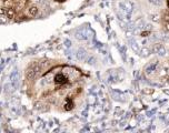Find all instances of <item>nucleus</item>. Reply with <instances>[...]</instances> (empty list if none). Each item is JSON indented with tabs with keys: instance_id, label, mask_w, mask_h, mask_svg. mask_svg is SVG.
Returning <instances> with one entry per match:
<instances>
[{
	"instance_id": "nucleus-8",
	"label": "nucleus",
	"mask_w": 169,
	"mask_h": 133,
	"mask_svg": "<svg viewBox=\"0 0 169 133\" xmlns=\"http://www.w3.org/2000/svg\"><path fill=\"white\" fill-rule=\"evenodd\" d=\"M6 11H7V8H0V16H5L6 15Z\"/></svg>"
},
{
	"instance_id": "nucleus-11",
	"label": "nucleus",
	"mask_w": 169,
	"mask_h": 133,
	"mask_svg": "<svg viewBox=\"0 0 169 133\" xmlns=\"http://www.w3.org/2000/svg\"><path fill=\"white\" fill-rule=\"evenodd\" d=\"M3 1H7V0H3Z\"/></svg>"
},
{
	"instance_id": "nucleus-3",
	"label": "nucleus",
	"mask_w": 169,
	"mask_h": 133,
	"mask_svg": "<svg viewBox=\"0 0 169 133\" xmlns=\"http://www.w3.org/2000/svg\"><path fill=\"white\" fill-rule=\"evenodd\" d=\"M28 15L30 17H36L38 15V7L36 6H31L28 8Z\"/></svg>"
},
{
	"instance_id": "nucleus-6",
	"label": "nucleus",
	"mask_w": 169,
	"mask_h": 133,
	"mask_svg": "<svg viewBox=\"0 0 169 133\" xmlns=\"http://www.w3.org/2000/svg\"><path fill=\"white\" fill-rule=\"evenodd\" d=\"M77 57L79 60H85L86 59V52L83 51V50H79L77 53Z\"/></svg>"
},
{
	"instance_id": "nucleus-5",
	"label": "nucleus",
	"mask_w": 169,
	"mask_h": 133,
	"mask_svg": "<svg viewBox=\"0 0 169 133\" xmlns=\"http://www.w3.org/2000/svg\"><path fill=\"white\" fill-rule=\"evenodd\" d=\"M6 17L8 18V19H12V18L14 17V8H7Z\"/></svg>"
},
{
	"instance_id": "nucleus-7",
	"label": "nucleus",
	"mask_w": 169,
	"mask_h": 133,
	"mask_svg": "<svg viewBox=\"0 0 169 133\" xmlns=\"http://www.w3.org/2000/svg\"><path fill=\"white\" fill-rule=\"evenodd\" d=\"M163 23H165V27L169 30V12H167L163 17Z\"/></svg>"
},
{
	"instance_id": "nucleus-1",
	"label": "nucleus",
	"mask_w": 169,
	"mask_h": 133,
	"mask_svg": "<svg viewBox=\"0 0 169 133\" xmlns=\"http://www.w3.org/2000/svg\"><path fill=\"white\" fill-rule=\"evenodd\" d=\"M40 70H41V66L38 62L31 63L26 70L27 79H28V80H34V79H36V77H37V75L39 74V72H40Z\"/></svg>"
},
{
	"instance_id": "nucleus-10",
	"label": "nucleus",
	"mask_w": 169,
	"mask_h": 133,
	"mask_svg": "<svg viewBox=\"0 0 169 133\" xmlns=\"http://www.w3.org/2000/svg\"><path fill=\"white\" fill-rule=\"evenodd\" d=\"M34 1H40V0H34Z\"/></svg>"
},
{
	"instance_id": "nucleus-4",
	"label": "nucleus",
	"mask_w": 169,
	"mask_h": 133,
	"mask_svg": "<svg viewBox=\"0 0 169 133\" xmlns=\"http://www.w3.org/2000/svg\"><path fill=\"white\" fill-rule=\"evenodd\" d=\"M63 107H65V110H66V111H70V110H71L72 108H74V102H72L71 99H67V102L65 103Z\"/></svg>"
},
{
	"instance_id": "nucleus-2",
	"label": "nucleus",
	"mask_w": 169,
	"mask_h": 133,
	"mask_svg": "<svg viewBox=\"0 0 169 133\" xmlns=\"http://www.w3.org/2000/svg\"><path fill=\"white\" fill-rule=\"evenodd\" d=\"M68 80H69V78L65 74V73H58V74L54 77V82H56V84H58V85H62V84L67 83Z\"/></svg>"
},
{
	"instance_id": "nucleus-9",
	"label": "nucleus",
	"mask_w": 169,
	"mask_h": 133,
	"mask_svg": "<svg viewBox=\"0 0 169 133\" xmlns=\"http://www.w3.org/2000/svg\"><path fill=\"white\" fill-rule=\"evenodd\" d=\"M56 1H58V2H62V1H65V0H56Z\"/></svg>"
}]
</instances>
